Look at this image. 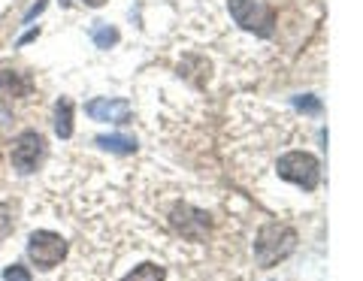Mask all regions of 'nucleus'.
<instances>
[{"label": "nucleus", "instance_id": "obj_18", "mask_svg": "<svg viewBox=\"0 0 363 281\" xmlns=\"http://www.w3.org/2000/svg\"><path fill=\"white\" fill-rule=\"evenodd\" d=\"M82 4H88V6H104L106 0H82Z\"/></svg>", "mask_w": 363, "mask_h": 281}, {"label": "nucleus", "instance_id": "obj_8", "mask_svg": "<svg viewBox=\"0 0 363 281\" xmlns=\"http://www.w3.org/2000/svg\"><path fill=\"white\" fill-rule=\"evenodd\" d=\"M30 91V82L21 73L16 70H0V97H6V100H13V97H25Z\"/></svg>", "mask_w": 363, "mask_h": 281}, {"label": "nucleus", "instance_id": "obj_1", "mask_svg": "<svg viewBox=\"0 0 363 281\" xmlns=\"http://www.w3.org/2000/svg\"><path fill=\"white\" fill-rule=\"evenodd\" d=\"M297 248V233H294L291 227H285V224L279 221H267L260 224L257 230V239H255V260L257 266H276L279 260H285V257Z\"/></svg>", "mask_w": 363, "mask_h": 281}, {"label": "nucleus", "instance_id": "obj_11", "mask_svg": "<svg viewBox=\"0 0 363 281\" xmlns=\"http://www.w3.org/2000/svg\"><path fill=\"white\" fill-rule=\"evenodd\" d=\"M121 281H167V269L157 263H143V266H136L133 273L124 275Z\"/></svg>", "mask_w": 363, "mask_h": 281}, {"label": "nucleus", "instance_id": "obj_5", "mask_svg": "<svg viewBox=\"0 0 363 281\" xmlns=\"http://www.w3.org/2000/svg\"><path fill=\"white\" fill-rule=\"evenodd\" d=\"M45 154V139L40 137L37 130H25L18 133V137L13 139V149H9V161H13V166L18 173H33L37 170V164L43 161Z\"/></svg>", "mask_w": 363, "mask_h": 281}, {"label": "nucleus", "instance_id": "obj_15", "mask_svg": "<svg viewBox=\"0 0 363 281\" xmlns=\"http://www.w3.org/2000/svg\"><path fill=\"white\" fill-rule=\"evenodd\" d=\"M4 281H33V278H30V269H28V266L13 263V266H6Z\"/></svg>", "mask_w": 363, "mask_h": 281}, {"label": "nucleus", "instance_id": "obj_4", "mask_svg": "<svg viewBox=\"0 0 363 281\" xmlns=\"http://www.w3.org/2000/svg\"><path fill=\"white\" fill-rule=\"evenodd\" d=\"M67 254V242L61 233H52V230H37L30 233L28 239V257L33 260V266H40L43 273L55 269Z\"/></svg>", "mask_w": 363, "mask_h": 281}, {"label": "nucleus", "instance_id": "obj_10", "mask_svg": "<svg viewBox=\"0 0 363 281\" xmlns=\"http://www.w3.org/2000/svg\"><path fill=\"white\" fill-rule=\"evenodd\" d=\"M100 149H106L112 154H133L136 151V139L133 137H118V133H112V137H97L94 139Z\"/></svg>", "mask_w": 363, "mask_h": 281}, {"label": "nucleus", "instance_id": "obj_3", "mask_svg": "<svg viewBox=\"0 0 363 281\" xmlns=\"http://www.w3.org/2000/svg\"><path fill=\"white\" fill-rule=\"evenodd\" d=\"M227 6H230V16L242 30L257 33V37H272L279 16L269 4H260V0H230Z\"/></svg>", "mask_w": 363, "mask_h": 281}, {"label": "nucleus", "instance_id": "obj_17", "mask_svg": "<svg viewBox=\"0 0 363 281\" xmlns=\"http://www.w3.org/2000/svg\"><path fill=\"white\" fill-rule=\"evenodd\" d=\"M37 37H40V30H28V33H25V37H21V40H18V46H25V42H30V40H37Z\"/></svg>", "mask_w": 363, "mask_h": 281}, {"label": "nucleus", "instance_id": "obj_6", "mask_svg": "<svg viewBox=\"0 0 363 281\" xmlns=\"http://www.w3.org/2000/svg\"><path fill=\"white\" fill-rule=\"evenodd\" d=\"M169 224L176 227L179 236H185V239H203L206 236V227H209V221L206 215H203L200 209L194 206H188V203H176L173 209H169Z\"/></svg>", "mask_w": 363, "mask_h": 281}, {"label": "nucleus", "instance_id": "obj_9", "mask_svg": "<svg viewBox=\"0 0 363 281\" xmlns=\"http://www.w3.org/2000/svg\"><path fill=\"white\" fill-rule=\"evenodd\" d=\"M55 133L61 139L73 137V100L70 97H61L58 106H55Z\"/></svg>", "mask_w": 363, "mask_h": 281}, {"label": "nucleus", "instance_id": "obj_14", "mask_svg": "<svg viewBox=\"0 0 363 281\" xmlns=\"http://www.w3.org/2000/svg\"><path fill=\"white\" fill-rule=\"evenodd\" d=\"M294 106H297L300 112H306V115H321V100L312 97V94H303V97H294Z\"/></svg>", "mask_w": 363, "mask_h": 281}, {"label": "nucleus", "instance_id": "obj_2", "mask_svg": "<svg viewBox=\"0 0 363 281\" xmlns=\"http://www.w3.org/2000/svg\"><path fill=\"white\" fill-rule=\"evenodd\" d=\"M276 173H279V178H285V182L297 185L303 190H315L318 182H321V164H318V157L309 151L281 154L276 164Z\"/></svg>", "mask_w": 363, "mask_h": 281}, {"label": "nucleus", "instance_id": "obj_7", "mask_svg": "<svg viewBox=\"0 0 363 281\" xmlns=\"http://www.w3.org/2000/svg\"><path fill=\"white\" fill-rule=\"evenodd\" d=\"M88 118L104 121V125H128L130 121V103L121 97H97L85 106Z\"/></svg>", "mask_w": 363, "mask_h": 281}, {"label": "nucleus", "instance_id": "obj_13", "mask_svg": "<svg viewBox=\"0 0 363 281\" xmlns=\"http://www.w3.org/2000/svg\"><path fill=\"white\" fill-rule=\"evenodd\" d=\"M16 227V206L13 203H0V239H6Z\"/></svg>", "mask_w": 363, "mask_h": 281}, {"label": "nucleus", "instance_id": "obj_16", "mask_svg": "<svg viewBox=\"0 0 363 281\" xmlns=\"http://www.w3.org/2000/svg\"><path fill=\"white\" fill-rule=\"evenodd\" d=\"M45 9V0H37V4H33L30 9H28V16H25V21H33V16H40Z\"/></svg>", "mask_w": 363, "mask_h": 281}, {"label": "nucleus", "instance_id": "obj_12", "mask_svg": "<svg viewBox=\"0 0 363 281\" xmlns=\"http://www.w3.org/2000/svg\"><path fill=\"white\" fill-rule=\"evenodd\" d=\"M91 40H94L97 49H112L118 42V30L109 28V25H97L94 30H91Z\"/></svg>", "mask_w": 363, "mask_h": 281}]
</instances>
